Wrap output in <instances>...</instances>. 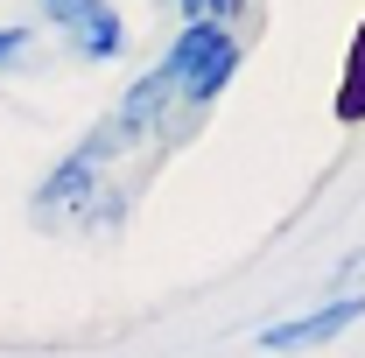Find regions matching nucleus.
I'll return each instance as SVG.
<instances>
[{"instance_id":"nucleus-7","label":"nucleus","mask_w":365,"mask_h":358,"mask_svg":"<svg viewBox=\"0 0 365 358\" xmlns=\"http://www.w3.org/2000/svg\"><path fill=\"white\" fill-rule=\"evenodd\" d=\"M232 78H239V36H225V43L204 56V71H197V78L182 85V98H190V106L204 113V106H211V98H218V91L232 85Z\"/></svg>"},{"instance_id":"nucleus-10","label":"nucleus","mask_w":365,"mask_h":358,"mask_svg":"<svg viewBox=\"0 0 365 358\" xmlns=\"http://www.w3.org/2000/svg\"><path fill=\"white\" fill-rule=\"evenodd\" d=\"M239 14H246V0H204V21H225V29H232Z\"/></svg>"},{"instance_id":"nucleus-8","label":"nucleus","mask_w":365,"mask_h":358,"mask_svg":"<svg viewBox=\"0 0 365 358\" xmlns=\"http://www.w3.org/2000/svg\"><path fill=\"white\" fill-rule=\"evenodd\" d=\"M85 225L91 232H113V225H127V190H98L85 204Z\"/></svg>"},{"instance_id":"nucleus-11","label":"nucleus","mask_w":365,"mask_h":358,"mask_svg":"<svg viewBox=\"0 0 365 358\" xmlns=\"http://www.w3.org/2000/svg\"><path fill=\"white\" fill-rule=\"evenodd\" d=\"M78 7H85V0H43V14H49V21H56V29H63V21H71Z\"/></svg>"},{"instance_id":"nucleus-1","label":"nucleus","mask_w":365,"mask_h":358,"mask_svg":"<svg viewBox=\"0 0 365 358\" xmlns=\"http://www.w3.org/2000/svg\"><path fill=\"white\" fill-rule=\"evenodd\" d=\"M127 148H134V140L120 134V127H113V113H106V120H98V127H91V134L43 176V190H36V225L85 218V204L106 190V183H98V176H106V162H113V155H127Z\"/></svg>"},{"instance_id":"nucleus-9","label":"nucleus","mask_w":365,"mask_h":358,"mask_svg":"<svg viewBox=\"0 0 365 358\" xmlns=\"http://www.w3.org/2000/svg\"><path fill=\"white\" fill-rule=\"evenodd\" d=\"M29 56V29H0V63H21Z\"/></svg>"},{"instance_id":"nucleus-6","label":"nucleus","mask_w":365,"mask_h":358,"mask_svg":"<svg viewBox=\"0 0 365 358\" xmlns=\"http://www.w3.org/2000/svg\"><path fill=\"white\" fill-rule=\"evenodd\" d=\"M330 113H337L344 127H365V21H359V36L344 43V78H337Z\"/></svg>"},{"instance_id":"nucleus-5","label":"nucleus","mask_w":365,"mask_h":358,"mask_svg":"<svg viewBox=\"0 0 365 358\" xmlns=\"http://www.w3.org/2000/svg\"><path fill=\"white\" fill-rule=\"evenodd\" d=\"M232 29L225 21H182V36L176 43H169V56H162V71H169V85H190V78H197V71H204V56H211V49L225 43Z\"/></svg>"},{"instance_id":"nucleus-2","label":"nucleus","mask_w":365,"mask_h":358,"mask_svg":"<svg viewBox=\"0 0 365 358\" xmlns=\"http://www.w3.org/2000/svg\"><path fill=\"white\" fill-rule=\"evenodd\" d=\"M359 316H365V288L330 295V302H323V310H309V316L267 323V330H260V352H317V344H330V337H344Z\"/></svg>"},{"instance_id":"nucleus-3","label":"nucleus","mask_w":365,"mask_h":358,"mask_svg":"<svg viewBox=\"0 0 365 358\" xmlns=\"http://www.w3.org/2000/svg\"><path fill=\"white\" fill-rule=\"evenodd\" d=\"M169 106H176V85H169V71L155 63V71H148V78H134V85H127V98L113 106V127H120L127 140L162 134V127H169Z\"/></svg>"},{"instance_id":"nucleus-4","label":"nucleus","mask_w":365,"mask_h":358,"mask_svg":"<svg viewBox=\"0 0 365 358\" xmlns=\"http://www.w3.org/2000/svg\"><path fill=\"white\" fill-rule=\"evenodd\" d=\"M63 36H71V49L91 56V63L127 56V21H120V7H113V0H85V7L63 21Z\"/></svg>"}]
</instances>
